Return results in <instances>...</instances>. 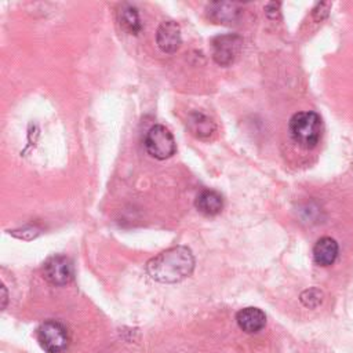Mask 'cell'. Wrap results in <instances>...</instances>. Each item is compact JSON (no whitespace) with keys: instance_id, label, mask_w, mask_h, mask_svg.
I'll return each instance as SVG.
<instances>
[{"instance_id":"obj_1","label":"cell","mask_w":353,"mask_h":353,"mask_svg":"<svg viewBox=\"0 0 353 353\" xmlns=\"http://www.w3.org/2000/svg\"><path fill=\"white\" fill-rule=\"evenodd\" d=\"M194 258L192 251L185 245L168 248L146 263L149 276L159 283H178L193 272Z\"/></svg>"},{"instance_id":"obj_2","label":"cell","mask_w":353,"mask_h":353,"mask_svg":"<svg viewBox=\"0 0 353 353\" xmlns=\"http://www.w3.org/2000/svg\"><path fill=\"white\" fill-rule=\"evenodd\" d=\"M321 117L316 112H298L288 123L292 141L302 149H313L321 138Z\"/></svg>"},{"instance_id":"obj_3","label":"cell","mask_w":353,"mask_h":353,"mask_svg":"<svg viewBox=\"0 0 353 353\" xmlns=\"http://www.w3.org/2000/svg\"><path fill=\"white\" fill-rule=\"evenodd\" d=\"M143 145L146 152L157 160H165L176 150L174 135L161 124H156L148 130Z\"/></svg>"},{"instance_id":"obj_4","label":"cell","mask_w":353,"mask_h":353,"mask_svg":"<svg viewBox=\"0 0 353 353\" xmlns=\"http://www.w3.org/2000/svg\"><path fill=\"white\" fill-rule=\"evenodd\" d=\"M40 346L47 353H62L69 345L68 330L57 320H47L41 323L36 331Z\"/></svg>"},{"instance_id":"obj_5","label":"cell","mask_w":353,"mask_h":353,"mask_svg":"<svg viewBox=\"0 0 353 353\" xmlns=\"http://www.w3.org/2000/svg\"><path fill=\"white\" fill-rule=\"evenodd\" d=\"M211 47L214 61L221 66H228L239 57L243 47V39L239 34L232 33L216 36L212 39Z\"/></svg>"},{"instance_id":"obj_6","label":"cell","mask_w":353,"mask_h":353,"mask_svg":"<svg viewBox=\"0 0 353 353\" xmlns=\"http://www.w3.org/2000/svg\"><path fill=\"white\" fill-rule=\"evenodd\" d=\"M43 274L51 284L65 285L73 279V265L65 255H52L44 262Z\"/></svg>"},{"instance_id":"obj_7","label":"cell","mask_w":353,"mask_h":353,"mask_svg":"<svg viewBox=\"0 0 353 353\" xmlns=\"http://www.w3.org/2000/svg\"><path fill=\"white\" fill-rule=\"evenodd\" d=\"M156 41L161 51L168 54L175 52L182 43L179 25L175 21L161 22L156 33Z\"/></svg>"},{"instance_id":"obj_8","label":"cell","mask_w":353,"mask_h":353,"mask_svg":"<svg viewBox=\"0 0 353 353\" xmlns=\"http://www.w3.org/2000/svg\"><path fill=\"white\" fill-rule=\"evenodd\" d=\"M237 325L247 334H255L261 331L266 324L265 313L254 306L244 307L237 312L236 314Z\"/></svg>"},{"instance_id":"obj_9","label":"cell","mask_w":353,"mask_h":353,"mask_svg":"<svg viewBox=\"0 0 353 353\" xmlns=\"http://www.w3.org/2000/svg\"><path fill=\"white\" fill-rule=\"evenodd\" d=\"M208 18L216 23H233L239 19L241 14V7L239 3L230 1H216L207 7Z\"/></svg>"},{"instance_id":"obj_10","label":"cell","mask_w":353,"mask_h":353,"mask_svg":"<svg viewBox=\"0 0 353 353\" xmlns=\"http://www.w3.org/2000/svg\"><path fill=\"white\" fill-rule=\"evenodd\" d=\"M338 243L331 237H321L313 247L314 262L320 266H330L338 256Z\"/></svg>"},{"instance_id":"obj_11","label":"cell","mask_w":353,"mask_h":353,"mask_svg":"<svg viewBox=\"0 0 353 353\" xmlns=\"http://www.w3.org/2000/svg\"><path fill=\"white\" fill-rule=\"evenodd\" d=\"M194 205L201 214L208 215V216H214V215L221 212V210L223 207V200H222V196L218 192L211 190V189H205V190H201L197 194Z\"/></svg>"},{"instance_id":"obj_12","label":"cell","mask_w":353,"mask_h":353,"mask_svg":"<svg viewBox=\"0 0 353 353\" xmlns=\"http://www.w3.org/2000/svg\"><path fill=\"white\" fill-rule=\"evenodd\" d=\"M188 127L192 131V134L197 138H208L216 130V125L212 121V119L201 112H193L189 114Z\"/></svg>"},{"instance_id":"obj_13","label":"cell","mask_w":353,"mask_h":353,"mask_svg":"<svg viewBox=\"0 0 353 353\" xmlns=\"http://www.w3.org/2000/svg\"><path fill=\"white\" fill-rule=\"evenodd\" d=\"M119 22L124 30L131 34H138L142 29L138 10L131 4H123L119 10Z\"/></svg>"},{"instance_id":"obj_14","label":"cell","mask_w":353,"mask_h":353,"mask_svg":"<svg viewBox=\"0 0 353 353\" xmlns=\"http://www.w3.org/2000/svg\"><path fill=\"white\" fill-rule=\"evenodd\" d=\"M301 302L306 306V307H316L323 302V292L317 288H309L305 290L301 294Z\"/></svg>"}]
</instances>
